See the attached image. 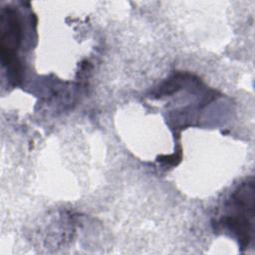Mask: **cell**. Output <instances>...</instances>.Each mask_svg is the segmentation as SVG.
<instances>
[{"label": "cell", "mask_w": 255, "mask_h": 255, "mask_svg": "<svg viewBox=\"0 0 255 255\" xmlns=\"http://www.w3.org/2000/svg\"><path fill=\"white\" fill-rule=\"evenodd\" d=\"M21 42V23L17 13L12 9L3 11L1 16V56L3 65L12 66L17 76L16 51Z\"/></svg>", "instance_id": "2"}, {"label": "cell", "mask_w": 255, "mask_h": 255, "mask_svg": "<svg viewBox=\"0 0 255 255\" xmlns=\"http://www.w3.org/2000/svg\"><path fill=\"white\" fill-rule=\"evenodd\" d=\"M229 212L220 221L228 231L233 232L242 247L246 248L253 238L254 182L242 183L232 194L228 205Z\"/></svg>", "instance_id": "1"}]
</instances>
